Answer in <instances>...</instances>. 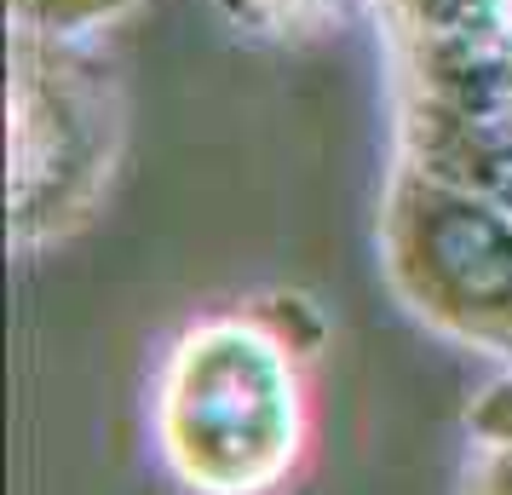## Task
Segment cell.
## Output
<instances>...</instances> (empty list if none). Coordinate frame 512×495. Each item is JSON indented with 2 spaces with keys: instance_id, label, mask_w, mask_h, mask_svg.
I'll use <instances>...</instances> for the list:
<instances>
[{
  "instance_id": "cell-3",
  "label": "cell",
  "mask_w": 512,
  "mask_h": 495,
  "mask_svg": "<svg viewBox=\"0 0 512 495\" xmlns=\"http://www.w3.org/2000/svg\"><path fill=\"white\" fill-rule=\"evenodd\" d=\"M380 271L409 317L512 363V208L392 162Z\"/></svg>"
},
{
  "instance_id": "cell-6",
  "label": "cell",
  "mask_w": 512,
  "mask_h": 495,
  "mask_svg": "<svg viewBox=\"0 0 512 495\" xmlns=\"http://www.w3.org/2000/svg\"><path fill=\"white\" fill-rule=\"evenodd\" d=\"M144 0H6V24L35 29V35H70V41H98L110 24L133 18Z\"/></svg>"
},
{
  "instance_id": "cell-4",
  "label": "cell",
  "mask_w": 512,
  "mask_h": 495,
  "mask_svg": "<svg viewBox=\"0 0 512 495\" xmlns=\"http://www.w3.org/2000/svg\"><path fill=\"white\" fill-rule=\"evenodd\" d=\"M213 6L236 35L288 47V41H317L340 29L357 6H374V0H213Z\"/></svg>"
},
{
  "instance_id": "cell-5",
  "label": "cell",
  "mask_w": 512,
  "mask_h": 495,
  "mask_svg": "<svg viewBox=\"0 0 512 495\" xmlns=\"http://www.w3.org/2000/svg\"><path fill=\"white\" fill-rule=\"evenodd\" d=\"M461 495H512V409L489 392H472L466 403Z\"/></svg>"
},
{
  "instance_id": "cell-1",
  "label": "cell",
  "mask_w": 512,
  "mask_h": 495,
  "mask_svg": "<svg viewBox=\"0 0 512 495\" xmlns=\"http://www.w3.org/2000/svg\"><path fill=\"white\" fill-rule=\"evenodd\" d=\"M311 357L259 300L173 334L150 386V432L185 495H282L311 449Z\"/></svg>"
},
{
  "instance_id": "cell-2",
  "label": "cell",
  "mask_w": 512,
  "mask_h": 495,
  "mask_svg": "<svg viewBox=\"0 0 512 495\" xmlns=\"http://www.w3.org/2000/svg\"><path fill=\"white\" fill-rule=\"evenodd\" d=\"M127 144V98L98 41H6V242L41 254L93 225Z\"/></svg>"
}]
</instances>
